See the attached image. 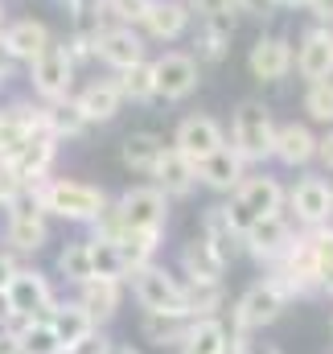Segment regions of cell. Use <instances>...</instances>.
Here are the masks:
<instances>
[{"mask_svg": "<svg viewBox=\"0 0 333 354\" xmlns=\"http://www.w3.org/2000/svg\"><path fill=\"white\" fill-rule=\"evenodd\" d=\"M91 264H95V276H103V280H120L124 276V260H120V252H115L111 239L91 243Z\"/></svg>", "mask_w": 333, "mask_h": 354, "instance_id": "d6a6232c", "label": "cell"}, {"mask_svg": "<svg viewBox=\"0 0 333 354\" xmlns=\"http://www.w3.org/2000/svg\"><path fill=\"white\" fill-rule=\"evenodd\" d=\"M305 111H309L313 120H321V124L333 120V83L330 79H321V83L309 87V95H305Z\"/></svg>", "mask_w": 333, "mask_h": 354, "instance_id": "836d02e7", "label": "cell"}, {"mask_svg": "<svg viewBox=\"0 0 333 354\" xmlns=\"http://www.w3.org/2000/svg\"><path fill=\"white\" fill-rule=\"evenodd\" d=\"M321 284H325V288L333 292V268H325V272H321Z\"/></svg>", "mask_w": 333, "mask_h": 354, "instance_id": "7dc6e473", "label": "cell"}, {"mask_svg": "<svg viewBox=\"0 0 333 354\" xmlns=\"http://www.w3.org/2000/svg\"><path fill=\"white\" fill-rule=\"evenodd\" d=\"M284 309V288L280 284H255L239 301V326H267Z\"/></svg>", "mask_w": 333, "mask_h": 354, "instance_id": "30bf717a", "label": "cell"}, {"mask_svg": "<svg viewBox=\"0 0 333 354\" xmlns=\"http://www.w3.org/2000/svg\"><path fill=\"white\" fill-rule=\"evenodd\" d=\"M136 297H140V305L149 313H181V317L189 313L185 288H177L165 272H157V268H136Z\"/></svg>", "mask_w": 333, "mask_h": 354, "instance_id": "3957f363", "label": "cell"}, {"mask_svg": "<svg viewBox=\"0 0 333 354\" xmlns=\"http://www.w3.org/2000/svg\"><path fill=\"white\" fill-rule=\"evenodd\" d=\"M202 239H206V243L214 248V256L227 264V260L235 256V248H239V239H243V235L231 227V218H227V206H214V210L206 214V235H202Z\"/></svg>", "mask_w": 333, "mask_h": 354, "instance_id": "d6986e66", "label": "cell"}, {"mask_svg": "<svg viewBox=\"0 0 333 354\" xmlns=\"http://www.w3.org/2000/svg\"><path fill=\"white\" fill-rule=\"evenodd\" d=\"M83 124L86 120H83V111H79V103H75V107H70V103H66V107L58 103V107L46 115V128H50V132H66V136L83 132Z\"/></svg>", "mask_w": 333, "mask_h": 354, "instance_id": "e575fe53", "label": "cell"}, {"mask_svg": "<svg viewBox=\"0 0 333 354\" xmlns=\"http://www.w3.org/2000/svg\"><path fill=\"white\" fill-rule=\"evenodd\" d=\"M247 354H280V351H276V346H251Z\"/></svg>", "mask_w": 333, "mask_h": 354, "instance_id": "681fc988", "label": "cell"}, {"mask_svg": "<svg viewBox=\"0 0 333 354\" xmlns=\"http://www.w3.org/2000/svg\"><path fill=\"white\" fill-rule=\"evenodd\" d=\"M276 4H309V0H276Z\"/></svg>", "mask_w": 333, "mask_h": 354, "instance_id": "f907efd6", "label": "cell"}, {"mask_svg": "<svg viewBox=\"0 0 333 354\" xmlns=\"http://www.w3.org/2000/svg\"><path fill=\"white\" fill-rule=\"evenodd\" d=\"M66 4H70L75 12H91V4H95V0H66Z\"/></svg>", "mask_w": 333, "mask_h": 354, "instance_id": "f6af8a7d", "label": "cell"}, {"mask_svg": "<svg viewBox=\"0 0 333 354\" xmlns=\"http://www.w3.org/2000/svg\"><path fill=\"white\" fill-rule=\"evenodd\" d=\"M305 248H309V256H313V264H317V276H321L325 268H333V231H321V235H313Z\"/></svg>", "mask_w": 333, "mask_h": 354, "instance_id": "d590c367", "label": "cell"}, {"mask_svg": "<svg viewBox=\"0 0 333 354\" xmlns=\"http://www.w3.org/2000/svg\"><path fill=\"white\" fill-rule=\"evenodd\" d=\"M247 66H251V75H255V79L276 83V79H284V75H288V66H292V50H288V41H280V37H263V41H255V46H251Z\"/></svg>", "mask_w": 333, "mask_h": 354, "instance_id": "9c48e42d", "label": "cell"}, {"mask_svg": "<svg viewBox=\"0 0 333 354\" xmlns=\"http://www.w3.org/2000/svg\"><path fill=\"white\" fill-rule=\"evenodd\" d=\"M17 342H21L25 354H62V342H58V334H54L50 322H29L17 334Z\"/></svg>", "mask_w": 333, "mask_h": 354, "instance_id": "f1b7e54d", "label": "cell"}, {"mask_svg": "<svg viewBox=\"0 0 333 354\" xmlns=\"http://www.w3.org/2000/svg\"><path fill=\"white\" fill-rule=\"evenodd\" d=\"M12 276H17V272H12V260H8V256H0V292L8 288V280H12Z\"/></svg>", "mask_w": 333, "mask_h": 354, "instance_id": "60d3db41", "label": "cell"}, {"mask_svg": "<svg viewBox=\"0 0 333 354\" xmlns=\"http://www.w3.org/2000/svg\"><path fill=\"white\" fill-rule=\"evenodd\" d=\"M144 334L153 338V342H185V334H189V326H185V317L181 313H149V322H144Z\"/></svg>", "mask_w": 333, "mask_h": 354, "instance_id": "f546056e", "label": "cell"}, {"mask_svg": "<svg viewBox=\"0 0 333 354\" xmlns=\"http://www.w3.org/2000/svg\"><path fill=\"white\" fill-rule=\"evenodd\" d=\"M103 354H136V351H132V346H107Z\"/></svg>", "mask_w": 333, "mask_h": 354, "instance_id": "c3c4849f", "label": "cell"}, {"mask_svg": "<svg viewBox=\"0 0 333 354\" xmlns=\"http://www.w3.org/2000/svg\"><path fill=\"white\" fill-rule=\"evenodd\" d=\"M120 87L115 83H95V87L83 91V99H79V111H83V120H111L115 111H120Z\"/></svg>", "mask_w": 333, "mask_h": 354, "instance_id": "cb8c5ba5", "label": "cell"}, {"mask_svg": "<svg viewBox=\"0 0 333 354\" xmlns=\"http://www.w3.org/2000/svg\"><path fill=\"white\" fill-rule=\"evenodd\" d=\"M185 268H189L193 284H214L218 272H222V260L214 256V248H210L206 239H193V243L185 248Z\"/></svg>", "mask_w": 333, "mask_h": 354, "instance_id": "4316f807", "label": "cell"}, {"mask_svg": "<svg viewBox=\"0 0 333 354\" xmlns=\"http://www.w3.org/2000/svg\"><path fill=\"white\" fill-rule=\"evenodd\" d=\"M41 206L62 214V218H99L103 214V194L79 185V181H54L41 189Z\"/></svg>", "mask_w": 333, "mask_h": 354, "instance_id": "6da1fadb", "label": "cell"}, {"mask_svg": "<svg viewBox=\"0 0 333 354\" xmlns=\"http://www.w3.org/2000/svg\"><path fill=\"white\" fill-rule=\"evenodd\" d=\"M181 346H185L181 354H222L227 351V330H222V322L206 317V322L189 326V334H185Z\"/></svg>", "mask_w": 333, "mask_h": 354, "instance_id": "d4e9b609", "label": "cell"}, {"mask_svg": "<svg viewBox=\"0 0 333 354\" xmlns=\"http://www.w3.org/2000/svg\"><path fill=\"white\" fill-rule=\"evenodd\" d=\"M239 4H243L247 12H259V17H263V12H267V8H272L276 0H239Z\"/></svg>", "mask_w": 333, "mask_h": 354, "instance_id": "ee69618b", "label": "cell"}, {"mask_svg": "<svg viewBox=\"0 0 333 354\" xmlns=\"http://www.w3.org/2000/svg\"><path fill=\"white\" fill-rule=\"evenodd\" d=\"M0 354H21V342H17V334H0Z\"/></svg>", "mask_w": 333, "mask_h": 354, "instance_id": "7bdbcfd3", "label": "cell"}, {"mask_svg": "<svg viewBox=\"0 0 333 354\" xmlns=\"http://www.w3.org/2000/svg\"><path fill=\"white\" fill-rule=\"evenodd\" d=\"M309 8H313V17H321V21H333V0H309Z\"/></svg>", "mask_w": 333, "mask_h": 354, "instance_id": "ab89813d", "label": "cell"}, {"mask_svg": "<svg viewBox=\"0 0 333 354\" xmlns=\"http://www.w3.org/2000/svg\"><path fill=\"white\" fill-rule=\"evenodd\" d=\"M317 153H321V161L333 169V132L325 136V140H317Z\"/></svg>", "mask_w": 333, "mask_h": 354, "instance_id": "b9f144b4", "label": "cell"}, {"mask_svg": "<svg viewBox=\"0 0 333 354\" xmlns=\"http://www.w3.org/2000/svg\"><path fill=\"white\" fill-rule=\"evenodd\" d=\"M153 75H157V95L165 99H185L198 87V66L189 54H165L161 62H153Z\"/></svg>", "mask_w": 333, "mask_h": 354, "instance_id": "52a82bcc", "label": "cell"}, {"mask_svg": "<svg viewBox=\"0 0 333 354\" xmlns=\"http://www.w3.org/2000/svg\"><path fill=\"white\" fill-rule=\"evenodd\" d=\"M231 4H235V0H193V8H198V12H206V17H227V12H231Z\"/></svg>", "mask_w": 333, "mask_h": 354, "instance_id": "f35d334b", "label": "cell"}, {"mask_svg": "<svg viewBox=\"0 0 333 354\" xmlns=\"http://www.w3.org/2000/svg\"><path fill=\"white\" fill-rule=\"evenodd\" d=\"M185 21H189L185 4H173V0H157V4H149V12H144V25L153 29V37H165V41L181 37Z\"/></svg>", "mask_w": 333, "mask_h": 354, "instance_id": "44dd1931", "label": "cell"}, {"mask_svg": "<svg viewBox=\"0 0 333 354\" xmlns=\"http://www.w3.org/2000/svg\"><path fill=\"white\" fill-rule=\"evenodd\" d=\"M153 174H157V181L165 185L169 194H185V189L193 185V177H198V165H193L185 153L173 149V153H161V161H157Z\"/></svg>", "mask_w": 333, "mask_h": 354, "instance_id": "ffe728a7", "label": "cell"}, {"mask_svg": "<svg viewBox=\"0 0 333 354\" xmlns=\"http://www.w3.org/2000/svg\"><path fill=\"white\" fill-rule=\"evenodd\" d=\"M292 206L305 223H325L333 214V189L321 177H305L296 189H292Z\"/></svg>", "mask_w": 333, "mask_h": 354, "instance_id": "4fadbf2b", "label": "cell"}, {"mask_svg": "<svg viewBox=\"0 0 333 354\" xmlns=\"http://www.w3.org/2000/svg\"><path fill=\"white\" fill-rule=\"evenodd\" d=\"M33 83L46 99H62L70 91V54L62 46H46L33 58Z\"/></svg>", "mask_w": 333, "mask_h": 354, "instance_id": "5b68a950", "label": "cell"}, {"mask_svg": "<svg viewBox=\"0 0 333 354\" xmlns=\"http://www.w3.org/2000/svg\"><path fill=\"white\" fill-rule=\"evenodd\" d=\"M8 243H17L21 252H37L46 243V218L37 206H17L12 223H8Z\"/></svg>", "mask_w": 333, "mask_h": 354, "instance_id": "e0dca14e", "label": "cell"}, {"mask_svg": "<svg viewBox=\"0 0 333 354\" xmlns=\"http://www.w3.org/2000/svg\"><path fill=\"white\" fill-rule=\"evenodd\" d=\"M21 189H25V177L17 174L8 161H0V202H17Z\"/></svg>", "mask_w": 333, "mask_h": 354, "instance_id": "8d00e7d4", "label": "cell"}, {"mask_svg": "<svg viewBox=\"0 0 333 354\" xmlns=\"http://www.w3.org/2000/svg\"><path fill=\"white\" fill-rule=\"evenodd\" d=\"M161 153H165V145H161L157 136H149V132H140V136H128V140H124V161H128L132 169L153 174V169H157V161H161Z\"/></svg>", "mask_w": 333, "mask_h": 354, "instance_id": "83f0119b", "label": "cell"}, {"mask_svg": "<svg viewBox=\"0 0 333 354\" xmlns=\"http://www.w3.org/2000/svg\"><path fill=\"white\" fill-rule=\"evenodd\" d=\"M0 79H4V75H0Z\"/></svg>", "mask_w": 333, "mask_h": 354, "instance_id": "816d5d0a", "label": "cell"}, {"mask_svg": "<svg viewBox=\"0 0 333 354\" xmlns=\"http://www.w3.org/2000/svg\"><path fill=\"white\" fill-rule=\"evenodd\" d=\"M54 334H58V342H62V351H79L86 338H91V330H95V317L86 313L83 305H66V309H58L54 313Z\"/></svg>", "mask_w": 333, "mask_h": 354, "instance_id": "2e32d148", "label": "cell"}, {"mask_svg": "<svg viewBox=\"0 0 333 354\" xmlns=\"http://www.w3.org/2000/svg\"><path fill=\"white\" fill-rule=\"evenodd\" d=\"M272 153H276L284 165H305V161L317 153V140L309 136V128H301V124H284V128H276Z\"/></svg>", "mask_w": 333, "mask_h": 354, "instance_id": "9a60e30c", "label": "cell"}, {"mask_svg": "<svg viewBox=\"0 0 333 354\" xmlns=\"http://www.w3.org/2000/svg\"><path fill=\"white\" fill-rule=\"evenodd\" d=\"M4 66H8V46L0 41V75H4Z\"/></svg>", "mask_w": 333, "mask_h": 354, "instance_id": "bcb514c9", "label": "cell"}, {"mask_svg": "<svg viewBox=\"0 0 333 354\" xmlns=\"http://www.w3.org/2000/svg\"><path fill=\"white\" fill-rule=\"evenodd\" d=\"M120 95H128V99H153L157 95V75H153V66H144V62H136V66H128L124 71V83H120Z\"/></svg>", "mask_w": 333, "mask_h": 354, "instance_id": "4dcf8cb0", "label": "cell"}, {"mask_svg": "<svg viewBox=\"0 0 333 354\" xmlns=\"http://www.w3.org/2000/svg\"><path fill=\"white\" fill-rule=\"evenodd\" d=\"M4 46H8V54H17V58H37V54L50 46V33H46V25H37V21H21V25L8 29Z\"/></svg>", "mask_w": 333, "mask_h": 354, "instance_id": "7402d4cb", "label": "cell"}, {"mask_svg": "<svg viewBox=\"0 0 333 354\" xmlns=\"http://www.w3.org/2000/svg\"><path fill=\"white\" fill-rule=\"evenodd\" d=\"M120 218L136 231H153L161 235L165 227V194L161 189H128L120 198Z\"/></svg>", "mask_w": 333, "mask_h": 354, "instance_id": "277c9868", "label": "cell"}, {"mask_svg": "<svg viewBox=\"0 0 333 354\" xmlns=\"http://www.w3.org/2000/svg\"><path fill=\"white\" fill-rule=\"evenodd\" d=\"M272 140H276V128H272L267 111L259 103H243L235 111V153L247 161H263L272 153Z\"/></svg>", "mask_w": 333, "mask_h": 354, "instance_id": "7a4b0ae2", "label": "cell"}, {"mask_svg": "<svg viewBox=\"0 0 333 354\" xmlns=\"http://www.w3.org/2000/svg\"><path fill=\"white\" fill-rule=\"evenodd\" d=\"M120 305V288L115 280H103V276H91L83 284V309L91 317H111Z\"/></svg>", "mask_w": 333, "mask_h": 354, "instance_id": "484cf974", "label": "cell"}, {"mask_svg": "<svg viewBox=\"0 0 333 354\" xmlns=\"http://www.w3.org/2000/svg\"><path fill=\"white\" fill-rule=\"evenodd\" d=\"M243 239L251 243L255 256H280V252L288 248V231H284V223H280L276 214H272V218H259Z\"/></svg>", "mask_w": 333, "mask_h": 354, "instance_id": "603a6c76", "label": "cell"}, {"mask_svg": "<svg viewBox=\"0 0 333 354\" xmlns=\"http://www.w3.org/2000/svg\"><path fill=\"white\" fill-rule=\"evenodd\" d=\"M99 58L115 71H128V66L144 62V46L132 29H107V33H99Z\"/></svg>", "mask_w": 333, "mask_h": 354, "instance_id": "7c38bea8", "label": "cell"}, {"mask_svg": "<svg viewBox=\"0 0 333 354\" xmlns=\"http://www.w3.org/2000/svg\"><path fill=\"white\" fill-rule=\"evenodd\" d=\"M21 354H25V351H21Z\"/></svg>", "mask_w": 333, "mask_h": 354, "instance_id": "f5cc1de1", "label": "cell"}, {"mask_svg": "<svg viewBox=\"0 0 333 354\" xmlns=\"http://www.w3.org/2000/svg\"><path fill=\"white\" fill-rule=\"evenodd\" d=\"M284 202V189L272 181V177H251L239 185V206L247 210L251 218H272Z\"/></svg>", "mask_w": 333, "mask_h": 354, "instance_id": "5bb4252c", "label": "cell"}, {"mask_svg": "<svg viewBox=\"0 0 333 354\" xmlns=\"http://www.w3.org/2000/svg\"><path fill=\"white\" fill-rule=\"evenodd\" d=\"M214 149H222V128H218L210 115H189V120L177 128V153H185L193 165L206 161Z\"/></svg>", "mask_w": 333, "mask_h": 354, "instance_id": "8992f818", "label": "cell"}, {"mask_svg": "<svg viewBox=\"0 0 333 354\" xmlns=\"http://www.w3.org/2000/svg\"><path fill=\"white\" fill-rule=\"evenodd\" d=\"M198 169H202V177H206V185L231 189V185H239V177H243V157L231 153V149H214L206 161H198Z\"/></svg>", "mask_w": 333, "mask_h": 354, "instance_id": "ac0fdd59", "label": "cell"}, {"mask_svg": "<svg viewBox=\"0 0 333 354\" xmlns=\"http://www.w3.org/2000/svg\"><path fill=\"white\" fill-rule=\"evenodd\" d=\"M296 66H301V75H305V79H313V83L330 79V75H333V33H325V29L305 33Z\"/></svg>", "mask_w": 333, "mask_h": 354, "instance_id": "8fae6325", "label": "cell"}, {"mask_svg": "<svg viewBox=\"0 0 333 354\" xmlns=\"http://www.w3.org/2000/svg\"><path fill=\"white\" fill-rule=\"evenodd\" d=\"M4 297H8V309L21 313V317H29V322H33V313L50 309V288H46V280L37 272H17L8 280Z\"/></svg>", "mask_w": 333, "mask_h": 354, "instance_id": "ba28073f", "label": "cell"}, {"mask_svg": "<svg viewBox=\"0 0 333 354\" xmlns=\"http://www.w3.org/2000/svg\"><path fill=\"white\" fill-rule=\"evenodd\" d=\"M58 268L66 272V280H79V284H86V280L95 276V264H91V243H70V248L62 252Z\"/></svg>", "mask_w": 333, "mask_h": 354, "instance_id": "1f68e13d", "label": "cell"}, {"mask_svg": "<svg viewBox=\"0 0 333 354\" xmlns=\"http://www.w3.org/2000/svg\"><path fill=\"white\" fill-rule=\"evenodd\" d=\"M107 4H111V12H115V17H128V21L149 12V0H107Z\"/></svg>", "mask_w": 333, "mask_h": 354, "instance_id": "74e56055", "label": "cell"}]
</instances>
